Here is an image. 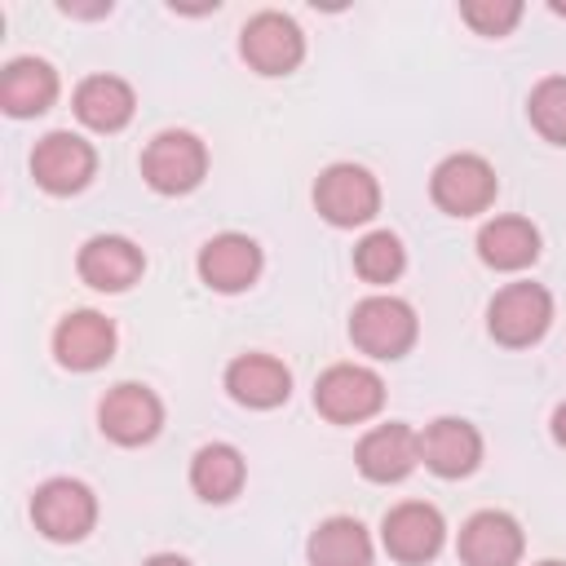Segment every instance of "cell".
<instances>
[{
  "label": "cell",
  "instance_id": "cell-8",
  "mask_svg": "<svg viewBox=\"0 0 566 566\" xmlns=\"http://www.w3.org/2000/svg\"><path fill=\"white\" fill-rule=\"evenodd\" d=\"M314 203L332 226H363L380 208V186L358 164H332L314 186Z\"/></svg>",
  "mask_w": 566,
  "mask_h": 566
},
{
  "label": "cell",
  "instance_id": "cell-28",
  "mask_svg": "<svg viewBox=\"0 0 566 566\" xmlns=\"http://www.w3.org/2000/svg\"><path fill=\"white\" fill-rule=\"evenodd\" d=\"M142 566H190L186 557H177V553H155L150 562H142Z\"/></svg>",
  "mask_w": 566,
  "mask_h": 566
},
{
  "label": "cell",
  "instance_id": "cell-26",
  "mask_svg": "<svg viewBox=\"0 0 566 566\" xmlns=\"http://www.w3.org/2000/svg\"><path fill=\"white\" fill-rule=\"evenodd\" d=\"M460 18L478 31V35H509L522 18V4L517 0H464L460 4Z\"/></svg>",
  "mask_w": 566,
  "mask_h": 566
},
{
  "label": "cell",
  "instance_id": "cell-1",
  "mask_svg": "<svg viewBox=\"0 0 566 566\" xmlns=\"http://www.w3.org/2000/svg\"><path fill=\"white\" fill-rule=\"evenodd\" d=\"M203 172H208V150L195 133L168 128L142 150V177L159 195H186L203 181Z\"/></svg>",
  "mask_w": 566,
  "mask_h": 566
},
{
  "label": "cell",
  "instance_id": "cell-12",
  "mask_svg": "<svg viewBox=\"0 0 566 566\" xmlns=\"http://www.w3.org/2000/svg\"><path fill=\"white\" fill-rule=\"evenodd\" d=\"M80 279L97 292H124L142 279L146 270V256L133 239L124 234H93L84 248H80Z\"/></svg>",
  "mask_w": 566,
  "mask_h": 566
},
{
  "label": "cell",
  "instance_id": "cell-14",
  "mask_svg": "<svg viewBox=\"0 0 566 566\" xmlns=\"http://www.w3.org/2000/svg\"><path fill=\"white\" fill-rule=\"evenodd\" d=\"M261 274V248L248 234H217L199 248V279L212 292H243Z\"/></svg>",
  "mask_w": 566,
  "mask_h": 566
},
{
  "label": "cell",
  "instance_id": "cell-10",
  "mask_svg": "<svg viewBox=\"0 0 566 566\" xmlns=\"http://www.w3.org/2000/svg\"><path fill=\"white\" fill-rule=\"evenodd\" d=\"M97 424H102V433H106L111 442H119V447H142V442H150V438L159 433L164 407H159V398H155L146 385H115V389L102 398V407H97Z\"/></svg>",
  "mask_w": 566,
  "mask_h": 566
},
{
  "label": "cell",
  "instance_id": "cell-27",
  "mask_svg": "<svg viewBox=\"0 0 566 566\" xmlns=\"http://www.w3.org/2000/svg\"><path fill=\"white\" fill-rule=\"evenodd\" d=\"M553 438H557V442L566 447V402H562V407L553 411Z\"/></svg>",
  "mask_w": 566,
  "mask_h": 566
},
{
  "label": "cell",
  "instance_id": "cell-15",
  "mask_svg": "<svg viewBox=\"0 0 566 566\" xmlns=\"http://www.w3.org/2000/svg\"><path fill=\"white\" fill-rule=\"evenodd\" d=\"M522 557V526L509 513L482 509L460 531V562L464 566H517Z\"/></svg>",
  "mask_w": 566,
  "mask_h": 566
},
{
  "label": "cell",
  "instance_id": "cell-2",
  "mask_svg": "<svg viewBox=\"0 0 566 566\" xmlns=\"http://www.w3.org/2000/svg\"><path fill=\"white\" fill-rule=\"evenodd\" d=\"M553 323V296L539 283H509L495 292L491 310H486V327L500 345L522 349L535 345Z\"/></svg>",
  "mask_w": 566,
  "mask_h": 566
},
{
  "label": "cell",
  "instance_id": "cell-11",
  "mask_svg": "<svg viewBox=\"0 0 566 566\" xmlns=\"http://www.w3.org/2000/svg\"><path fill=\"white\" fill-rule=\"evenodd\" d=\"M442 535H447L442 513L433 504H420V500H407V504L389 509L385 522H380V539H385L389 557H398L407 566L429 562L442 548Z\"/></svg>",
  "mask_w": 566,
  "mask_h": 566
},
{
  "label": "cell",
  "instance_id": "cell-3",
  "mask_svg": "<svg viewBox=\"0 0 566 566\" xmlns=\"http://www.w3.org/2000/svg\"><path fill=\"white\" fill-rule=\"evenodd\" d=\"M349 336L371 358H402L416 345V314L398 296H367L354 305Z\"/></svg>",
  "mask_w": 566,
  "mask_h": 566
},
{
  "label": "cell",
  "instance_id": "cell-21",
  "mask_svg": "<svg viewBox=\"0 0 566 566\" xmlns=\"http://www.w3.org/2000/svg\"><path fill=\"white\" fill-rule=\"evenodd\" d=\"M478 256L491 270H522L539 256V230L526 217H495L478 230Z\"/></svg>",
  "mask_w": 566,
  "mask_h": 566
},
{
  "label": "cell",
  "instance_id": "cell-16",
  "mask_svg": "<svg viewBox=\"0 0 566 566\" xmlns=\"http://www.w3.org/2000/svg\"><path fill=\"white\" fill-rule=\"evenodd\" d=\"M420 460L438 473V478H464L478 469L482 460V438L469 420L442 416L420 433Z\"/></svg>",
  "mask_w": 566,
  "mask_h": 566
},
{
  "label": "cell",
  "instance_id": "cell-19",
  "mask_svg": "<svg viewBox=\"0 0 566 566\" xmlns=\"http://www.w3.org/2000/svg\"><path fill=\"white\" fill-rule=\"evenodd\" d=\"M57 97V71L40 57H13L0 75V106L13 119H31L40 111H49Z\"/></svg>",
  "mask_w": 566,
  "mask_h": 566
},
{
  "label": "cell",
  "instance_id": "cell-20",
  "mask_svg": "<svg viewBox=\"0 0 566 566\" xmlns=\"http://www.w3.org/2000/svg\"><path fill=\"white\" fill-rule=\"evenodd\" d=\"M133 88L119 75H88L75 88V115L97 133H119L133 119Z\"/></svg>",
  "mask_w": 566,
  "mask_h": 566
},
{
  "label": "cell",
  "instance_id": "cell-23",
  "mask_svg": "<svg viewBox=\"0 0 566 566\" xmlns=\"http://www.w3.org/2000/svg\"><path fill=\"white\" fill-rule=\"evenodd\" d=\"M310 566H371V539L354 517H327L310 535Z\"/></svg>",
  "mask_w": 566,
  "mask_h": 566
},
{
  "label": "cell",
  "instance_id": "cell-4",
  "mask_svg": "<svg viewBox=\"0 0 566 566\" xmlns=\"http://www.w3.org/2000/svg\"><path fill=\"white\" fill-rule=\"evenodd\" d=\"M385 402V385L371 367L358 363H336L318 376L314 385V407L332 420V424H358L367 416H376Z\"/></svg>",
  "mask_w": 566,
  "mask_h": 566
},
{
  "label": "cell",
  "instance_id": "cell-13",
  "mask_svg": "<svg viewBox=\"0 0 566 566\" xmlns=\"http://www.w3.org/2000/svg\"><path fill=\"white\" fill-rule=\"evenodd\" d=\"M53 354L71 371H93L115 354V327L97 310H75L53 332Z\"/></svg>",
  "mask_w": 566,
  "mask_h": 566
},
{
  "label": "cell",
  "instance_id": "cell-9",
  "mask_svg": "<svg viewBox=\"0 0 566 566\" xmlns=\"http://www.w3.org/2000/svg\"><path fill=\"white\" fill-rule=\"evenodd\" d=\"M93 168H97V155L75 133H49L31 150V172H35V181L49 195H75V190H84L88 177H93Z\"/></svg>",
  "mask_w": 566,
  "mask_h": 566
},
{
  "label": "cell",
  "instance_id": "cell-25",
  "mask_svg": "<svg viewBox=\"0 0 566 566\" xmlns=\"http://www.w3.org/2000/svg\"><path fill=\"white\" fill-rule=\"evenodd\" d=\"M526 111H531V124L539 137H548L553 146H566V75L539 80Z\"/></svg>",
  "mask_w": 566,
  "mask_h": 566
},
{
  "label": "cell",
  "instance_id": "cell-29",
  "mask_svg": "<svg viewBox=\"0 0 566 566\" xmlns=\"http://www.w3.org/2000/svg\"><path fill=\"white\" fill-rule=\"evenodd\" d=\"M539 566H566V562H539Z\"/></svg>",
  "mask_w": 566,
  "mask_h": 566
},
{
  "label": "cell",
  "instance_id": "cell-6",
  "mask_svg": "<svg viewBox=\"0 0 566 566\" xmlns=\"http://www.w3.org/2000/svg\"><path fill=\"white\" fill-rule=\"evenodd\" d=\"M31 517H35V526H40L49 539L75 544V539H84V535L93 531V522H97V500H93V491H88L84 482H75V478H53V482H44V486L35 491Z\"/></svg>",
  "mask_w": 566,
  "mask_h": 566
},
{
  "label": "cell",
  "instance_id": "cell-5",
  "mask_svg": "<svg viewBox=\"0 0 566 566\" xmlns=\"http://www.w3.org/2000/svg\"><path fill=\"white\" fill-rule=\"evenodd\" d=\"M239 53H243V62H248L252 71H261V75H287V71H296L301 57H305V35H301V27H296L287 13L265 9V13H256V18L243 22Z\"/></svg>",
  "mask_w": 566,
  "mask_h": 566
},
{
  "label": "cell",
  "instance_id": "cell-24",
  "mask_svg": "<svg viewBox=\"0 0 566 566\" xmlns=\"http://www.w3.org/2000/svg\"><path fill=\"white\" fill-rule=\"evenodd\" d=\"M407 265V252L398 243V234L389 230H371L358 248H354V270L367 279V283H394Z\"/></svg>",
  "mask_w": 566,
  "mask_h": 566
},
{
  "label": "cell",
  "instance_id": "cell-22",
  "mask_svg": "<svg viewBox=\"0 0 566 566\" xmlns=\"http://www.w3.org/2000/svg\"><path fill=\"white\" fill-rule=\"evenodd\" d=\"M190 486L199 500L208 504H226L239 495L243 486V455L230 447V442H208L195 451L190 460Z\"/></svg>",
  "mask_w": 566,
  "mask_h": 566
},
{
  "label": "cell",
  "instance_id": "cell-18",
  "mask_svg": "<svg viewBox=\"0 0 566 566\" xmlns=\"http://www.w3.org/2000/svg\"><path fill=\"white\" fill-rule=\"evenodd\" d=\"M226 389L243 407H279L292 394V371L270 354H239L226 367Z\"/></svg>",
  "mask_w": 566,
  "mask_h": 566
},
{
  "label": "cell",
  "instance_id": "cell-17",
  "mask_svg": "<svg viewBox=\"0 0 566 566\" xmlns=\"http://www.w3.org/2000/svg\"><path fill=\"white\" fill-rule=\"evenodd\" d=\"M358 469L371 482H398L420 464V433L407 424H376L358 442Z\"/></svg>",
  "mask_w": 566,
  "mask_h": 566
},
{
  "label": "cell",
  "instance_id": "cell-7",
  "mask_svg": "<svg viewBox=\"0 0 566 566\" xmlns=\"http://www.w3.org/2000/svg\"><path fill=\"white\" fill-rule=\"evenodd\" d=\"M429 195H433V203H438L442 212H451V217L486 212L491 199H495V168H491L482 155H447V159L433 168Z\"/></svg>",
  "mask_w": 566,
  "mask_h": 566
}]
</instances>
